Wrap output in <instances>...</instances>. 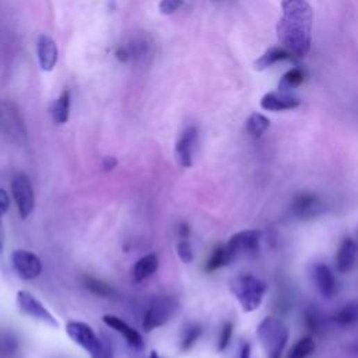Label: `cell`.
<instances>
[{"instance_id":"6da1fadb","label":"cell","mask_w":358,"mask_h":358,"mask_svg":"<svg viewBox=\"0 0 358 358\" xmlns=\"http://www.w3.org/2000/svg\"><path fill=\"white\" fill-rule=\"evenodd\" d=\"M277 38L295 58H304L311 49L314 10L307 0H283Z\"/></svg>"},{"instance_id":"7a4b0ae2","label":"cell","mask_w":358,"mask_h":358,"mask_svg":"<svg viewBox=\"0 0 358 358\" xmlns=\"http://www.w3.org/2000/svg\"><path fill=\"white\" fill-rule=\"evenodd\" d=\"M229 291L241 305L244 312L257 311L266 295L268 286L265 282L252 275H240L229 280Z\"/></svg>"},{"instance_id":"3957f363","label":"cell","mask_w":358,"mask_h":358,"mask_svg":"<svg viewBox=\"0 0 358 358\" xmlns=\"http://www.w3.org/2000/svg\"><path fill=\"white\" fill-rule=\"evenodd\" d=\"M257 333L268 358H282L288 341V330L284 323L276 318H265Z\"/></svg>"},{"instance_id":"277c9868","label":"cell","mask_w":358,"mask_h":358,"mask_svg":"<svg viewBox=\"0 0 358 358\" xmlns=\"http://www.w3.org/2000/svg\"><path fill=\"white\" fill-rule=\"evenodd\" d=\"M178 302L172 297H160L152 302L143 318V329L152 332L157 327L164 326L175 315Z\"/></svg>"},{"instance_id":"5b68a950","label":"cell","mask_w":358,"mask_h":358,"mask_svg":"<svg viewBox=\"0 0 358 358\" xmlns=\"http://www.w3.org/2000/svg\"><path fill=\"white\" fill-rule=\"evenodd\" d=\"M326 210L325 202L312 192H301L294 196L290 204L291 214L298 220H312L322 215Z\"/></svg>"},{"instance_id":"8992f818","label":"cell","mask_w":358,"mask_h":358,"mask_svg":"<svg viewBox=\"0 0 358 358\" xmlns=\"http://www.w3.org/2000/svg\"><path fill=\"white\" fill-rule=\"evenodd\" d=\"M262 232L258 229H245L234 234L229 241L225 244L227 250L229 251L232 261L238 259L240 257L254 254L259 250Z\"/></svg>"},{"instance_id":"52a82bcc","label":"cell","mask_w":358,"mask_h":358,"mask_svg":"<svg viewBox=\"0 0 358 358\" xmlns=\"http://www.w3.org/2000/svg\"><path fill=\"white\" fill-rule=\"evenodd\" d=\"M17 307L19 311L30 318H34L40 322H44L52 327H59V323L56 320V318L47 309V307L35 298V295H33L29 291H19L17 293Z\"/></svg>"},{"instance_id":"ba28073f","label":"cell","mask_w":358,"mask_h":358,"mask_svg":"<svg viewBox=\"0 0 358 358\" xmlns=\"http://www.w3.org/2000/svg\"><path fill=\"white\" fill-rule=\"evenodd\" d=\"M12 192L22 218H27L35 206V196L31 181L27 175L19 174L12 182Z\"/></svg>"},{"instance_id":"9c48e42d","label":"cell","mask_w":358,"mask_h":358,"mask_svg":"<svg viewBox=\"0 0 358 358\" xmlns=\"http://www.w3.org/2000/svg\"><path fill=\"white\" fill-rule=\"evenodd\" d=\"M66 333L69 339L86 350L90 355L95 354L101 347V339L95 334V332L84 322L72 320L66 325Z\"/></svg>"},{"instance_id":"30bf717a","label":"cell","mask_w":358,"mask_h":358,"mask_svg":"<svg viewBox=\"0 0 358 358\" xmlns=\"http://www.w3.org/2000/svg\"><path fill=\"white\" fill-rule=\"evenodd\" d=\"M12 263L16 273L23 280H34L42 273L41 259L33 252L24 250H17L13 252Z\"/></svg>"},{"instance_id":"8fae6325","label":"cell","mask_w":358,"mask_h":358,"mask_svg":"<svg viewBox=\"0 0 358 358\" xmlns=\"http://www.w3.org/2000/svg\"><path fill=\"white\" fill-rule=\"evenodd\" d=\"M197 142V129L190 127L182 132L177 145H175V158L177 163L184 167L189 168L193 164V150Z\"/></svg>"},{"instance_id":"7c38bea8","label":"cell","mask_w":358,"mask_h":358,"mask_svg":"<svg viewBox=\"0 0 358 358\" xmlns=\"http://www.w3.org/2000/svg\"><path fill=\"white\" fill-rule=\"evenodd\" d=\"M301 105L300 98L293 95L291 92L284 91H270L265 94L261 99V106L269 112H283L293 111Z\"/></svg>"},{"instance_id":"4fadbf2b","label":"cell","mask_w":358,"mask_h":358,"mask_svg":"<svg viewBox=\"0 0 358 358\" xmlns=\"http://www.w3.org/2000/svg\"><path fill=\"white\" fill-rule=\"evenodd\" d=\"M102 322L106 326H109L111 329H113L115 332L121 334L125 339V341L133 350H143L145 348V341H143L142 334L135 327H132L131 325L124 322L121 318H117L115 315H104Z\"/></svg>"},{"instance_id":"5bb4252c","label":"cell","mask_w":358,"mask_h":358,"mask_svg":"<svg viewBox=\"0 0 358 358\" xmlns=\"http://www.w3.org/2000/svg\"><path fill=\"white\" fill-rule=\"evenodd\" d=\"M312 280H314L316 290L319 291V294L323 298L330 300L334 297V294L337 291L336 277L327 265L316 263L312 268Z\"/></svg>"},{"instance_id":"9a60e30c","label":"cell","mask_w":358,"mask_h":358,"mask_svg":"<svg viewBox=\"0 0 358 358\" xmlns=\"http://www.w3.org/2000/svg\"><path fill=\"white\" fill-rule=\"evenodd\" d=\"M358 258V243L352 238H344L340 243L336 252V269L339 273H348L357 262Z\"/></svg>"},{"instance_id":"2e32d148","label":"cell","mask_w":358,"mask_h":358,"mask_svg":"<svg viewBox=\"0 0 358 358\" xmlns=\"http://www.w3.org/2000/svg\"><path fill=\"white\" fill-rule=\"evenodd\" d=\"M37 54L42 70L51 72L58 62V47L55 41L48 35H40L37 41Z\"/></svg>"},{"instance_id":"e0dca14e","label":"cell","mask_w":358,"mask_h":358,"mask_svg":"<svg viewBox=\"0 0 358 358\" xmlns=\"http://www.w3.org/2000/svg\"><path fill=\"white\" fill-rule=\"evenodd\" d=\"M295 56L291 52H288L286 48H283V47H272L255 62V69L262 72V70L270 69L272 66H275L279 62L293 60Z\"/></svg>"},{"instance_id":"ac0fdd59","label":"cell","mask_w":358,"mask_h":358,"mask_svg":"<svg viewBox=\"0 0 358 358\" xmlns=\"http://www.w3.org/2000/svg\"><path fill=\"white\" fill-rule=\"evenodd\" d=\"M0 125H2L6 131H13L15 133L19 132H24L23 125L20 122V117H19V112L15 108L13 104H0Z\"/></svg>"},{"instance_id":"d6986e66","label":"cell","mask_w":358,"mask_h":358,"mask_svg":"<svg viewBox=\"0 0 358 358\" xmlns=\"http://www.w3.org/2000/svg\"><path fill=\"white\" fill-rule=\"evenodd\" d=\"M158 269V258L154 254H149L140 258L133 268V277L136 283H142L152 277Z\"/></svg>"},{"instance_id":"ffe728a7","label":"cell","mask_w":358,"mask_h":358,"mask_svg":"<svg viewBox=\"0 0 358 358\" xmlns=\"http://www.w3.org/2000/svg\"><path fill=\"white\" fill-rule=\"evenodd\" d=\"M69 112H70V94L69 91H63L60 97L54 102L51 109L54 122L56 125L66 124L69 119Z\"/></svg>"},{"instance_id":"44dd1931","label":"cell","mask_w":358,"mask_h":358,"mask_svg":"<svg viewBox=\"0 0 358 358\" xmlns=\"http://www.w3.org/2000/svg\"><path fill=\"white\" fill-rule=\"evenodd\" d=\"M231 262H232V257H231L229 251L227 250V245H220V247H217V248L211 252L210 258H209L207 262H206L204 270H206L207 273H211V272H215V270H218V269H221V268L229 265Z\"/></svg>"},{"instance_id":"7402d4cb","label":"cell","mask_w":358,"mask_h":358,"mask_svg":"<svg viewBox=\"0 0 358 358\" xmlns=\"http://www.w3.org/2000/svg\"><path fill=\"white\" fill-rule=\"evenodd\" d=\"M333 320L340 326H350L358 322V302L352 301L343 305L333 314Z\"/></svg>"},{"instance_id":"603a6c76","label":"cell","mask_w":358,"mask_h":358,"mask_svg":"<svg viewBox=\"0 0 358 358\" xmlns=\"http://www.w3.org/2000/svg\"><path fill=\"white\" fill-rule=\"evenodd\" d=\"M270 128V119L268 116H265L263 113H258L254 112L247 121V131L248 133L258 139L261 138L265 132H268V129Z\"/></svg>"},{"instance_id":"cb8c5ba5","label":"cell","mask_w":358,"mask_h":358,"mask_svg":"<svg viewBox=\"0 0 358 358\" xmlns=\"http://www.w3.org/2000/svg\"><path fill=\"white\" fill-rule=\"evenodd\" d=\"M316 348L315 340L312 336H304L298 339L294 345L290 348L287 358H308L314 354Z\"/></svg>"},{"instance_id":"d4e9b609","label":"cell","mask_w":358,"mask_h":358,"mask_svg":"<svg viewBox=\"0 0 358 358\" xmlns=\"http://www.w3.org/2000/svg\"><path fill=\"white\" fill-rule=\"evenodd\" d=\"M305 81V72L300 67H294L283 74L279 83V90L284 92H291V90L298 88Z\"/></svg>"},{"instance_id":"484cf974","label":"cell","mask_w":358,"mask_h":358,"mask_svg":"<svg viewBox=\"0 0 358 358\" xmlns=\"http://www.w3.org/2000/svg\"><path fill=\"white\" fill-rule=\"evenodd\" d=\"M203 333V329L200 325H196V323H190L188 325L184 332H182V337H181V350L182 351H188L190 350L196 341L199 340V337L202 336Z\"/></svg>"},{"instance_id":"4316f807","label":"cell","mask_w":358,"mask_h":358,"mask_svg":"<svg viewBox=\"0 0 358 358\" xmlns=\"http://www.w3.org/2000/svg\"><path fill=\"white\" fill-rule=\"evenodd\" d=\"M84 287L98 295V297H111L113 294V290L111 288V286H108L106 283L98 280V279H94V277H84Z\"/></svg>"},{"instance_id":"83f0119b","label":"cell","mask_w":358,"mask_h":358,"mask_svg":"<svg viewBox=\"0 0 358 358\" xmlns=\"http://www.w3.org/2000/svg\"><path fill=\"white\" fill-rule=\"evenodd\" d=\"M304 323H305V327L316 334L320 332V327L323 325V320H322V315L315 309V308H308L305 312H304Z\"/></svg>"},{"instance_id":"f1b7e54d","label":"cell","mask_w":358,"mask_h":358,"mask_svg":"<svg viewBox=\"0 0 358 358\" xmlns=\"http://www.w3.org/2000/svg\"><path fill=\"white\" fill-rule=\"evenodd\" d=\"M177 252H178L179 259H181L184 263H192L193 259H195V254H193V250H192L190 243L188 241V238H182V240L178 243V245H177Z\"/></svg>"},{"instance_id":"f546056e","label":"cell","mask_w":358,"mask_h":358,"mask_svg":"<svg viewBox=\"0 0 358 358\" xmlns=\"http://www.w3.org/2000/svg\"><path fill=\"white\" fill-rule=\"evenodd\" d=\"M10 207V199L6 190L0 189V252L3 250V225H2V217L8 213Z\"/></svg>"},{"instance_id":"4dcf8cb0","label":"cell","mask_w":358,"mask_h":358,"mask_svg":"<svg viewBox=\"0 0 358 358\" xmlns=\"http://www.w3.org/2000/svg\"><path fill=\"white\" fill-rule=\"evenodd\" d=\"M232 330H234V325L231 322H227L222 326V329L220 332V337H218V345H217L218 351H224L228 347L231 337H232Z\"/></svg>"},{"instance_id":"1f68e13d","label":"cell","mask_w":358,"mask_h":358,"mask_svg":"<svg viewBox=\"0 0 358 358\" xmlns=\"http://www.w3.org/2000/svg\"><path fill=\"white\" fill-rule=\"evenodd\" d=\"M184 5V0H161L158 9L161 15H172L178 12Z\"/></svg>"},{"instance_id":"d6a6232c","label":"cell","mask_w":358,"mask_h":358,"mask_svg":"<svg viewBox=\"0 0 358 358\" xmlns=\"http://www.w3.org/2000/svg\"><path fill=\"white\" fill-rule=\"evenodd\" d=\"M129 54L131 59H140L147 54V44L145 41H135L129 47Z\"/></svg>"},{"instance_id":"836d02e7","label":"cell","mask_w":358,"mask_h":358,"mask_svg":"<svg viewBox=\"0 0 358 358\" xmlns=\"http://www.w3.org/2000/svg\"><path fill=\"white\" fill-rule=\"evenodd\" d=\"M91 358H113L111 343L106 339H101V347L95 354L91 355Z\"/></svg>"},{"instance_id":"e575fe53","label":"cell","mask_w":358,"mask_h":358,"mask_svg":"<svg viewBox=\"0 0 358 358\" xmlns=\"http://www.w3.org/2000/svg\"><path fill=\"white\" fill-rule=\"evenodd\" d=\"M231 358H251V344L247 341L241 343Z\"/></svg>"},{"instance_id":"d590c367","label":"cell","mask_w":358,"mask_h":358,"mask_svg":"<svg viewBox=\"0 0 358 358\" xmlns=\"http://www.w3.org/2000/svg\"><path fill=\"white\" fill-rule=\"evenodd\" d=\"M116 58L117 60H121L122 63H127L131 60V54H129V48L128 47H121L116 51Z\"/></svg>"},{"instance_id":"8d00e7d4","label":"cell","mask_w":358,"mask_h":358,"mask_svg":"<svg viewBox=\"0 0 358 358\" xmlns=\"http://www.w3.org/2000/svg\"><path fill=\"white\" fill-rule=\"evenodd\" d=\"M115 165H116V160H115V158H112V157H106V158L104 160V170L111 171Z\"/></svg>"},{"instance_id":"74e56055","label":"cell","mask_w":358,"mask_h":358,"mask_svg":"<svg viewBox=\"0 0 358 358\" xmlns=\"http://www.w3.org/2000/svg\"><path fill=\"white\" fill-rule=\"evenodd\" d=\"M348 350L352 351V352H358V340L354 341L352 344H350V345H348Z\"/></svg>"},{"instance_id":"f35d334b","label":"cell","mask_w":358,"mask_h":358,"mask_svg":"<svg viewBox=\"0 0 358 358\" xmlns=\"http://www.w3.org/2000/svg\"><path fill=\"white\" fill-rule=\"evenodd\" d=\"M149 358H161L160 355H158V352L156 351V350H153L152 352H150V355H149Z\"/></svg>"},{"instance_id":"ab89813d","label":"cell","mask_w":358,"mask_h":358,"mask_svg":"<svg viewBox=\"0 0 358 358\" xmlns=\"http://www.w3.org/2000/svg\"><path fill=\"white\" fill-rule=\"evenodd\" d=\"M357 236H358V232H357Z\"/></svg>"}]
</instances>
